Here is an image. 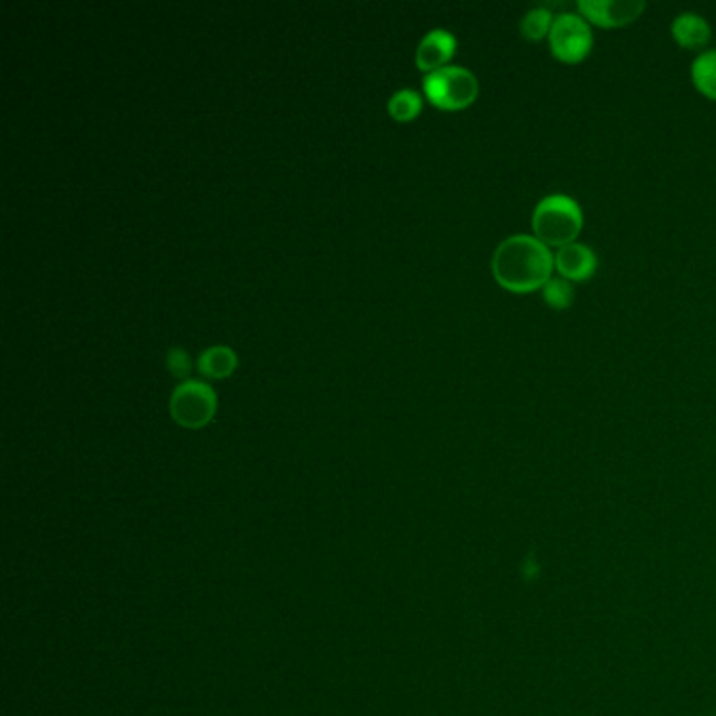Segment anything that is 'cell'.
Segmentation results:
<instances>
[{"instance_id": "6da1fadb", "label": "cell", "mask_w": 716, "mask_h": 716, "mask_svg": "<svg viewBox=\"0 0 716 716\" xmlns=\"http://www.w3.org/2000/svg\"><path fill=\"white\" fill-rule=\"evenodd\" d=\"M555 257L548 246L534 236L517 233L503 240L491 257L496 282L513 292H529L550 280Z\"/></svg>"}, {"instance_id": "7a4b0ae2", "label": "cell", "mask_w": 716, "mask_h": 716, "mask_svg": "<svg viewBox=\"0 0 716 716\" xmlns=\"http://www.w3.org/2000/svg\"><path fill=\"white\" fill-rule=\"evenodd\" d=\"M531 226L536 238L547 246L571 245L583 229V208L566 193H550L534 208Z\"/></svg>"}, {"instance_id": "3957f363", "label": "cell", "mask_w": 716, "mask_h": 716, "mask_svg": "<svg viewBox=\"0 0 716 716\" xmlns=\"http://www.w3.org/2000/svg\"><path fill=\"white\" fill-rule=\"evenodd\" d=\"M425 93L441 110H463L471 106L479 93V82L473 72L460 66H446L425 76Z\"/></svg>"}, {"instance_id": "277c9868", "label": "cell", "mask_w": 716, "mask_h": 716, "mask_svg": "<svg viewBox=\"0 0 716 716\" xmlns=\"http://www.w3.org/2000/svg\"><path fill=\"white\" fill-rule=\"evenodd\" d=\"M170 416L188 429L208 425L217 410V396L202 380H183L170 396Z\"/></svg>"}, {"instance_id": "5b68a950", "label": "cell", "mask_w": 716, "mask_h": 716, "mask_svg": "<svg viewBox=\"0 0 716 716\" xmlns=\"http://www.w3.org/2000/svg\"><path fill=\"white\" fill-rule=\"evenodd\" d=\"M550 49L555 57L566 63L583 61L593 49V32L585 18L574 13H561L553 21L550 28Z\"/></svg>"}, {"instance_id": "8992f818", "label": "cell", "mask_w": 716, "mask_h": 716, "mask_svg": "<svg viewBox=\"0 0 716 716\" xmlns=\"http://www.w3.org/2000/svg\"><path fill=\"white\" fill-rule=\"evenodd\" d=\"M580 13L585 18L604 26L616 28L639 18L645 9L643 0H580Z\"/></svg>"}, {"instance_id": "52a82bcc", "label": "cell", "mask_w": 716, "mask_h": 716, "mask_svg": "<svg viewBox=\"0 0 716 716\" xmlns=\"http://www.w3.org/2000/svg\"><path fill=\"white\" fill-rule=\"evenodd\" d=\"M456 51V38L448 30H431L420 40L416 49V66L425 72H435L446 68Z\"/></svg>"}, {"instance_id": "ba28073f", "label": "cell", "mask_w": 716, "mask_h": 716, "mask_svg": "<svg viewBox=\"0 0 716 716\" xmlns=\"http://www.w3.org/2000/svg\"><path fill=\"white\" fill-rule=\"evenodd\" d=\"M555 265L566 280H586L597 269V257L590 246L571 242L561 246L555 255Z\"/></svg>"}, {"instance_id": "9c48e42d", "label": "cell", "mask_w": 716, "mask_h": 716, "mask_svg": "<svg viewBox=\"0 0 716 716\" xmlns=\"http://www.w3.org/2000/svg\"><path fill=\"white\" fill-rule=\"evenodd\" d=\"M673 37L680 47L698 49L710 40V26L698 13H680L673 21Z\"/></svg>"}, {"instance_id": "30bf717a", "label": "cell", "mask_w": 716, "mask_h": 716, "mask_svg": "<svg viewBox=\"0 0 716 716\" xmlns=\"http://www.w3.org/2000/svg\"><path fill=\"white\" fill-rule=\"evenodd\" d=\"M238 366V358L233 354V349L217 345L207 349L200 359H198V370L200 375L207 378H226L236 370Z\"/></svg>"}, {"instance_id": "8fae6325", "label": "cell", "mask_w": 716, "mask_h": 716, "mask_svg": "<svg viewBox=\"0 0 716 716\" xmlns=\"http://www.w3.org/2000/svg\"><path fill=\"white\" fill-rule=\"evenodd\" d=\"M692 78L702 93L710 99H716V49L715 51H704L694 59Z\"/></svg>"}, {"instance_id": "7c38bea8", "label": "cell", "mask_w": 716, "mask_h": 716, "mask_svg": "<svg viewBox=\"0 0 716 716\" xmlns=\"http://www.w3.org/2000/svg\"><path fill=\"white\" fill-rule=\"evenodd\" d=\"M553 13L547 7H536L528 11L524 19H521V34L529 38V40H540V38L547 37L550 34V28H553Z\"/></svg>"}, {"instance_id": "4fadbf2b", "label": "cell", "mask_w": 716, "mask_h": 716, "mask_svg": "<svg viewBox=\"0 0 716 716\" xmlns=\"http://www.w3.org/2000/svg\"><path fill=\"white\" fill-rule=\"evenodd\" d=\"M422 103H420V95L410 89L397 91L391 99H389V113L399 120V122H408L412 120L420 112Z\"/></svg>"}, {"instance_id": "5bb4252c", "label": "cell", "mask_w": 716, "mask_h": 716, "mask_svg": "<svg viewBox=\"0 0 716 716\" xmlns=\"http://www.w3.org/2000/svg\"><path fill=\"white\" fill-rule=\"evenodd\" d=\"M545 301L555 309H567L574 302V286L566 278H550L543 286Z\"/></svg>"}, {"instance_id": "9a60e30c", "label": "cell", "mask_w": 716, "mask_h": 716, "mask_svg": "<svg viewBox=\"0 0 716 716\" xmlns=\"http://www.w3.org/2000/svg\"><path fill=\"white\" fill-rule=\"evenodd\" d=\"M167 368H169L172 377H188L189 370H191V361H189L188 354L183 349H179V347L169 349V354H167Z\"/></svg>"}]
</instances>
